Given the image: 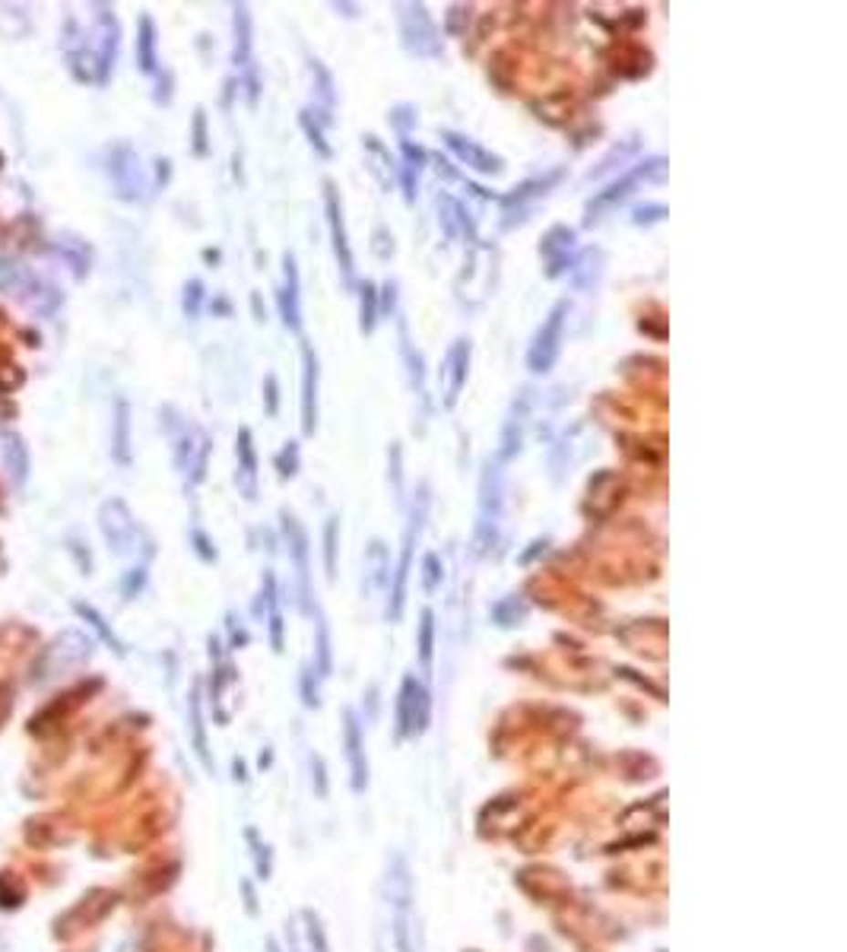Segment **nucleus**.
I'll return each instance as SVG.
<instances>
[{
  "label": "nucleus",
  "instance_id": "f257e3e1",
  "mask_svg": "<svg viewBox=\"0 0 847 952\" xmlns=\"http://www.w3.org/2000/svg\"><path fill=\"white\" fill-rule=\"evenodd\" d=\"M413 876L403 854H391L378 883L375 911V952H416L413 927Z\"/></svg>",
  "mask_w": 847,
  "mask_h": 952
},
{
  "label": "nucleus",
  "instance_id": "f03ea898",
  "mask_svg": "<svg viewBox=\"0 0 847 952\" xmlns=\"http://www.w3.org/2000/svg\"><path fill=\"white\" fill-rule=\"evenodd\" d=\"M666 175V159L664 156H651L644 159V162L632 165L629 172H622V175L616 178V182H610L603 191H597V194L587 201L584 206V223L593 225L600 223V219L606 216V213L612 210V206H619L622 201H629L632 194H635L638 188H644V184L651 182H660V178Z\"/></svg>",
  "mask_w": 847,
  "mask_h": 952
},
{
  "label": "nucleus",
  "instance_id": "7ed1b4c3",
  "mask_svg": "<svg viewBox=\"0 0 847 952\" xmlns=\"http://www.w3.org/2000/svg\"><path fill=\"white\" fill-rule=\"evenodd\" d=\"M502 464L496 457L486 461L483 479H479V508H476V528H473V552L486 556L498 540V524H502Z\"/></svg>",
  "mask_w": 847,
  "mask_h": 952
},
{
  "label": "nucleus",
  "instance_id": "20e7f679",
  "mask_svg": "<svg viewBox=\"0 0 847 952\" xmlns=\"http://www.w3.org/2000/svg\"><path fill=\"white\" fill-rule=\"evenodd\" d=\"M425 515H429V486H419L416 498H413V508H410V524H406L403 543H400L397 569H393V578H391V603H388V619H391V622H397V619L403 616L406 581H410V571H413V549H416L419 534H423Z\"/></svg>",
  "mask_w": 847,
  "mask_h": 952
},
{
  "label": "nucleus",
  "instance_id": "39448f33",
  "mask_svg": "<svg viewBox=\"0 0 847 952\" xmlns=\"http://www.w3.org/2000/svg\"><path fill=\"white\" fill-rule=\"evenodd\" d=\"M397 29H400V42H403V48L410 51L413 58L435 61V58L444 55L442 29L435 26L432 13L425 10V4H400Z\"/></svg>",
  "mask_w": 847,
  "mask_h": 952
},
{
  "label": "nucleus",
  "instance_id": "423d86ee",
  "mask_svg": "<svg viewBox=\"0 0 847 952\" xmlns=\"http://www.w3.org/2000/svg\"><path fill=\"white\" fill-rule=\"evenodd\" d=\"M175 419H165V429H169L172 438V451H175V467L182 470L191 483H200L206 476V457H210V438H206L204 429L191 425L188 419H182L175 410H172Z\"/></svg>",
  "mask_w": 847,
  "mask_h": 952
},
{
  "label": "nucleus",
  "instance_id": "0eeeda50",
  "mask_svg": "<svg viewBox=\"0 0 847 952\" xmlns=\"http://www.w3.org/2000/svg\"><path fill=\"white\" fill-rule=\"evenodd\" d=\"M565 324H569V302H556L552 311L543 318V324L537 328L533 334V343L527 350V369L533 375H546L552 365L559 362V352H562V340H565Z\"/></svg>",
  "mask_w": 847,
  "mask_h": 952
},
{
  "label": "nucleus",
  "instance_id": "6e6552de",
  "mask_svg": "<svg viewBox=\"0 0 847 952\" xmlns=\"http://www.w3.org/2000/svg\"><path fill=\"white\" fill-rule=\"evenodd\" d=\"M99 528H102L105 540H109V546L118 556H137L143 546H150L143 530H140V524L133 521V515L128 511V505L118 502V498L102 505V511H99Z\"/></svg>",
  "mask_w": 847,
  "mask_h": 952
},
{
  "label": "nucleus",
  "instance_id": "1a4fd4ad",
  "mask_svg": "<svg viewBox=\"0 0 847 952\" xmlns=\"http://www.w3.org/2000/svg\"><path fill=\"white\" fill-rule=\"evenodd\" d=\"M324 213H327V229H330L333 257H337V270L340 277H343V283L352 289V286H356V257H352L350 232H346L343 201H340V191L333 182H324Z\"/></svg>",
  "mask_w": 847,
  "mask_h": 952
},
{
  "label": "nucleus",
  "instance_id": "9d476101",
  "mask_svg": "<svg viewBox=\"0 0 847 952\" xmlns=\"http://www.w3.org/2000/svg\"><path fill=\"white\" fill-rule=\"evenodd\" d=\"M429 689L416 680V676H403L397 692V740L406 737H419L429 727Z\"/></svg>",
  "mask_w": 847,
  "mask_h": 952
},
{
  "label": "nucleus",
  "instance_id": "9b49d317",
  "mask_svg": "<svg viewBox=\"0 0 847 952\" xmlns=\"http://www.w3.org/2000/svg\"><path fill=\"white\" fill-rule=\"evenodd\" d=\"M470 352L473 346L466 337H460V340L451 343V350L444 352V362H442V371H438V382H442V403L444 407H457L460 401V391H464L466 384V375H470Z\"/></svg>",
  "mask_w": 847,
  "mask_h": 952
},
{
  "label": "nucleus",
  "instance_id": "f8f14e48",
  "mask_svg": "<svg viewBox=\"0 0 847 952\" xmlns=\"http://www.w3.org/2000/svg\"><path fill=\"white\" fill-rule=\"evenodd\" d=\"M530 407H533V391L524 388L521 394L515 397V403H511L508 419H505V429H502V438H498V451H496V461L498 464H508L511 457L521 455L524 429H527V423H530Z\"/></svg>",
  "mask_w": 847,
  "mask_h": 952
},
{
  "label": "nucleus",
  "instance_id": "ddd939ff",
  "mask_svg": "<svg viewBox=\"0 0 847 952\" xmlns=\"http://www.w3.org/2000/svg\"><path fill=\"white\" fill-rule=\"evenodd\" d=\"M442 140L460 162L466 165V169L479 172V175H502L505 172V159L496 156L492 150H486V146L476 143L473 137L457 134V131H442Z\"/></svg>",
  "mask_w": 847,
  "mask_h": 952
},
{
  "label": "nucleus",
  "instance_id": "4468645a",
  "mask_svg": "<svg viewBox=\"0 0 847 952\" xmlns=\"http://www.w3.org/2000/svg\"><path fill=\"white\" fill-rule=\"evenodd\" d=\"M302 279H298V264L296 255L286 251L283 255V283H279L277 302H279V318H283V328L298 334L302 330Z\"/></svg>",
  "mask_w": 847,
  "mask_h": 952
},
{
  "label": "nucleus",
  "instance_id": "2eb2a0df",
  "mask_svg": "<svg viewBox=\"0 0 847 952\" xmlns=\"http://www.w3.org/2000/svg\"><path fill=\"white\" fill-rule=\"evenodd\" d=\"M343 747H346V758H350L352 790L362 794V790L369 788V756H365L362 724H359L356 711H350V708L343 711Z\"/></svg>",
  "mask_w": 847,
  "mask_h": 952
},
{
  "label": "nucleus",
  "instance_id": "dca6fc26",
  "mask_svg": "<svg viewBox=\"0 0 847 952\" xmlns=\"http://www.w3.org/2000/svg\"><path fill=\"white\" fill-rule=\"evenodd\" d=\"M562 182V169H552L546 172V175H537V178H527L524 184H518V188H511L508 194L502 197V206H505V216L515 219V213H530L533 204L539 201V197L549 194L556 184ZM511 219H505V225L511 223Z\"/></svg>",
  "mask_w": 847,
  "mask_h": 952
},
{
  "label": "nucleus",
  "instance_id": "f3484780",
  "mask_svg": "<svg viewBox=\"0 0 847 952\" xmlns=\"http://www.w3.org/2000/svg\"><path fill=\"white\" fill-rule=\"evenodd\" d=\"M318 388H321V362L311 343L302 340V432L315 435L318 429Z\"/></svg>",
  "mask_w": 847,
  "mask_h": 952
},
{
  "label": "nucleus",
  "instance_id": "a211bd4d",
  "mask_svg": "<svg viewBox=\"0 0 847 952\" xmlns=\"http://www.w3.org/2000/svg\"><path fill=\"white\" fill-rule=\"evenodd\" d=\"M539 255L546 257V277L549 279L571 270V261H575V229H569V225H552L543 235Z\"/></svg>",
  "mask_w": 847,
  "mask_h": 952
},
{
  "label": "nucleus",
  "instance_id": "6ab92c4d",
  "mask_svg": "<svg viewBox=\"0 0 847 952\" xmlns=\"http://www.w3.org/2000/svg\"><path fill=\"white\" fill-rule=\"evenodd\" d=\"M286 940H289L292 952H330V947H327V934L321 927V917L308 908H302L289 924H286Z\"/></svg>",
  "mask_w": 847,
  "mask_h": 952
},
{
  "label": "nucleus",
  "instance_id": "aec40b11",
  "mask_svg": "<svg viewBox=\"0 0 847 952\" xmlns=\"http://www.w3.org/2000/svg\"><path fill=\"white\" fill-rule=\"evenodd\" d=\"M109 172H111V182H115V188H118V194H121V197L137 201V197L143 194V188H146L143 169H140V159H137V152H133L131 146H118V150L111 152Z\"/></svg>",
  "mask_w": 847,
  "mask_h": 952
},
{
  "label": "nucleus",
  "instance_id": "412c9836",
  "mask_svg": "<svg viewBox=\"0 0 847 952\" xmlns=\"http://www.w3.org/2000/svg\"><path fill=\"white\" fill-rule=\"evenodd\" d=\"M279 521H283V537H286V543H289V556H292V562H296L298 581H302V597L308 601L311 597V588H308V534H305V528L298 524V518L292 515V511H279Z\"/></svg>",
  "mask_w": 847,
  "mask_h": 952
},
{
  "label": "nucleus",
  "instance_id": "4be33fe9",
  "mask_svg": "<svg viewBox=\"0 0 847 952\" xmlns=\"http://www.w3.org/2000/svg\"><path fill=\"white\" fill-rule=\"evenodd\" d=\"M235 457H238V474L235 483L245 492V498L255 502L257 498V451H255V435L251 429H242L235 438Z\"/></svg>",
  "mask_w": 847,
  "mask_h": 952
},
{
  "label": "nucleus",
  "instance_id": "5701e85b",
  "mask_svg": "<svg viewBox=\"0 0 847 952\" xmlns=\"http://www.w3.org/2000/svg\"><path fill=\"white\" fill-rule=\"evenodd\" d=\"M425 150L419 143H413V140H400V188H403V197L406 204L416 201V191H419V175H423L425 169Z\"/></svg>",
  "mask_w": 847,
  "mask_h": 952
},
{
  "label": "nucleus",
  "instance_id": "b1692460",
  "mask_svg": "<svg viewBox=\"0 0 847 952\" xmlns=\"http://www.w3.org/2000/svg\"><path fill=\"white\" fill-rule=\"evenodd\" d=\"M308 73H311V92H315V105H308L311 115L318 118L321 124H330L333 121V105H337V89H333V77L330 70L324 68L321 61H315L311 58L308 61Z\"/></svg>",
  "mask_w": 847,
  "mask_h": 952
},
{
  "label": "nucleus",
  "instance_id": "393cba45",
  "mask_svg": "<svg viewBox=\"0 0 847 952\" xmlns=\"http://www.w3.org/2000/svg\"><path fill=\"white\" fill-rule=\"evenodd\" d=\"M470 213H466V206L455 201L451 194H438V223H442L444 235L455 242V238L466 235V238H476V225H473V219H466Z\"/></svg>",
  "mask_w": 847,
  "mask_h": 952
},
{
  "label": "nucleus",
  "instance_id": "a878e982",
  "mask_svg": "<svg viewBox=\"0 0 847 952\" xmlns=\"http://www.w3.org/2000/svg\"><path fill=\"white\" fill-rule=\"evenodd\" d=\"M391 581V556H388V546H384L382 540H371L369 546H365V591L369 594H375V591H382L384 584Z\"/></svg>",
  "mask_w": 847,
  "mask_h": 952
},
{
  "label": "nucleus",
  "instance_id": "bb28decb",
  "mask_svg": "<svg viewBox=\"0 0 847 952\" xmlns=\"http://www.w3.org/2000/svg\"><path fill=\"white\" fill-rule=\"evenodd\" d=\"M235 19H232V29H235V48H232V61H235L238 70H248L251 68V13L245 4L232 6Z\"/></svg>",
  "mask_w": 847,
  "mask_h": 952
},
{
  "label": "nucleus",
  "instance_id": "cd10ccee",
  "mask_svg": "<svg viewBox=\"0 0 847 952\" xmlns=\"http://www.w3.org/2000/svg\"><path fill=\"white\" fill-rule=\"evenodd\" d=\"M356 289H359V330H362V334H375L378 321H382V298H378V289L369 279L356 283Z\"/></svg>",
  "mask_w": 847,
  "mask_h": 952
},
{
  "label": "nucleus",
  "instance_id": "c85d7f7f",
  "mask_svg": "<svg viewBox=\"0 0 847 952\" xmlns=\"http://www.w3.org/2000/svg\"><path fill=\"white\" fill-rule=\"evenodd\" d=\"M0 457H4V467L13 483H23L26 470H29V457H26V445L19 442V435H13V432L0 435Z\"/></svg>",
  "mask_w": 847,
  "mask_h": 952
},
{
  "label": "nucleus",
  "instance_id": "c756f323",
  "mask_svg": "<svg viewBox=\"0 0 847 952\" xmlns=\"http://www.w3.org/2000/svg\"><path fill=\"white\" fill-rule=\"evenodd\" d=\"M600 270H603V251L587 248L584 255H578L575 261H571V283H575L578 289H591V286L597 283Z\"/></svg>",
  "mask_w": 847,
  "mask_h": 952
},
{
  "label": "nucleus",
  "instance_id": "7c9ffc66",
  "mask_svg": "<svg viewBox=\"0 0 847 952\" xmlns=\"http://www.w3.org/2000/svg\"><path fill=\"white\" fill-rule=\"evenodd\" d=\"M400 352H403V362H406V371H410V384L413 391H416L419 401H429V394H425V369H423V356H419L416 350H413L410 337H406V328H400Z\"/></svg>",
  "mask_w": 847,
  "mask_h": 952
},
{
  "label": "nucleus",
  "instance_id": "2f4dec72",
  "mask_svg": "<svg viewBox=\"0 0 847 952\" xmlns=\"http://www.w3.org/2000/svg\"><path fill=\"white\" fill-rule=\"evenodd\" d=\"M115 461L128 464L131 461V407L128 401H118L115 407Z\"/></svg>",
  "mask_w": 847,
  "mask_h": 952
},
{
  "label": "nucleus",
  "instance_id": "473e14b6",
  "mask_svg": "<svg viewBox=\"0 0 847 952\" xmlns=\"http://www.w3.org/2000/svg\"><path fill=\"white\" fill-rule=\"evenodd\" d=\"M137 61H140V70H143V73H152V70H156V26H152L150 16L140 19Z\"/></svg>",
  "mask_w": 847,
  "mask_h": 952
},
{
  "label": "nucleus",
  "instance_id": "72a5a7b5",
  "mask_svg": "<svg viewBox=\"0 0 847 952\" xmlns=\"http://www.w3.org/2000/svg\"><path fill=\"white\" fill-rule=\"evenodd\" d=\"M419 664H423V670L429 674L432 670V657H435V612L432 610H423V622H419Z\"/></svg>",
  "mask_w": 847,
  "mask_h": 952
},
{
  "label": "nucleus",
  "instance_id": "f704fd0d",
  "mask_svg": "<svg viewBox=\"0 0 847 952\" xmlns=\"http://www.w3.org/2000/svg\"><path fill=\"white\" fill-rule=\"evenodd\" d=\"M298 124H302V131H305V137H308L311 150H315L321 159H330L333 150H330V143L324 140V124L318 121L315 115H311V109H302V111H298Z\"/></svg>",
  "mask_w": 847,
  "mask_h": 952
},
{
  "label": "nucleus",
  "instance_id": "c9c22d12",
  "mask_svg": "<svg viewBox=\"0 0 847 952\" xmlns=\"http://www.w3.org/2000/svg\"><path fill=\"white\" fill-rule=\"evenodd\" d=\"M337 546H340V515H330L324 524V569L327 578H337Z\"/></svg>",
  "mask_w": 847,
  "mask_h": 952
},
{
  "label": "nucleus",
  "instance_id": "e433bc0d",
  "mask_svg": "<svg viewBox=\"0 0 847 952\" xmlns=\"http://www.w3.org/2000/svg\"><path fill=\"white\" fill-rule=\"evenodd\" d=\"M635 152H638V140H629V143H622V146H612L610 156L600 159V165H597V169H591V175H587V178H591V182H593V178H603L606 172L619 169V165H622L629 156H635Z\"/></svg>",
  "mask_w": 847,
  "mask_h": 952
},
{
  "label": "nucleus",
  "instance_id": "4c0bfd02",
  "mask_svg": "<svg viewBox=\"0 0 847 952\" xmlns=\"http://www.w3.org/2000/svg\"><path fill=\"white\" fill-rule=\"evenodd\" d=\"M524 616H527V603L518 594L505 597L502 603H496V607H492V619H496L498 625H518Z\"/></svg>",
  "mask_w": 847,
  "mask_h": 952
},
{
  "label": "nucleus",
  "instance_id": "58836bf2",
  "mask_svg": "<svg viewBox=\"0 0 847 952\" xmlns=\"http://www.w3.org/2000/svg\"><path fill=\"white\" fill-rule=\"evenodd\" d=\"M315 635H318V657H315V674L318 676H330V632H327V622L321 616L315 619Z\"/></svg>",
  "mask_w": 847,
  "mask_h": 952
},
{
  "label": "nucleus",
  "instance_id": "ea45409f",
  "mask_svg": "<svg viewBox=\"0 0 847 952\" xmlns=\"http://www.w3.org/2000/svg\"><path fill=\"white\" fill-rule=\"evenodd\" d=\"M388 121H391V128L400 134V140H410V131L416 128L419 118H416V109L403 102V105H397V109H391V118H388Z\"/></svg>",
  "mask_w": 847,
  "mask_h": 952
},
{
  "label": "nucleus",
  "instance_id": "a19ab883",
  "mask_svg": "<svg viewBox=\"0 0 847 952\" xmlns=\"http://www.w3.org/2000/svg\"><path fill=\"white\" fill-rule=\"evenodd\" d=\"M273 464H277L279 479H292V476H296L298 474V442H286L283 451H279Z\"/></svg>",
  "mask_w": 847,
  "mask_h": 952
},
{
  "label": "nucleus",
  "instance_id": "79ce46f5",
  "mask_svg": "<svg viewBox=\"0 0 847 952\" xmlns=\"http://www.w3.org/2000/svg\"><path fill=\"white\" fill-rule=\"evenodd\" d=\"M438 584H442V559L435 552H425L423 559V588L425 594H435Z\"/></svg>",
  "mask_w": 847,
  "mask_h": 952
},
{
  "label": "nucleus",
  "instance_id": "37998d69",
  "mask_svg": "<svg viewBox=\"0 0 847 952\" xmlns=\"http://www.w3.org/2000/svg\"><path fill=\"white\" fill-rule=\"evenodd\" d=\"M464 23H470V6L455 4L448 10V16H444V32H448V36H464V29H466Z\"/></svg>",
  "mask_w": 847,
  "mask_h": 952
},
{
  "label": "nucleus",
  "instance_id": "c03bdc74",
  "mask_svg": "<svg viewBox=\"0 0 847 952\" xmlns=\"http://www.w3.org/2000/svg\"><path fill=\"white\" fill-rule=\"evenodd\" d=\"M388 467H391V479H393V492H397V498H403L400 496V492H403V451H400V445H391Z\"/></svg>",
  "mask_w": 847,
  "mask_h": 952
},
{
  "label": "nucleus",
  "instance_id": "a18cd8bd",
  "mask_svg": "<svg viewBox=\"0 0 847 952\" xmlns=\"http://www.w3.org/2000/svg\"><path fill=\"white\" fill-rule=\"evenodd\" d=\"M200 302H204V283H200V279H191V283L184 286V315L197 318Z\"/></svg>",
  "mask_w": 847,
  "mask_h": 952
},
{
  "label": "nucleus",
  "instance_id": "49530a36",
  "mask_svg": "<svg viewBox=\"0 0 847 952\" xmlns=\"http://www.w3.org/2000/svg\"><path fill=\"white\" fill-rule=\"evenodd\" d=\"M264 410H267V416H277V413H279V382H277V375H267L264 378Z\"/></svg>",
  "mask_w": 847,
  "mask_h": 952
},
{
  "label": "nucleus",
  "instance_id": "de8ad7c7",
  "mask_svg": "<svg viewBox=\"0 0 847 952\" xmlns=\"http://www.w3.org/2000/svg\"><path fill=\"white\" fill-rule=\"evenodd\" d=\"M277 607V581H273V575L267 571L264 575V588H261V601H257V612H277L273 610Z\"/></svg>",
  "mask_w": 847,
  "mask_h": 952
},
{
  "label": "nucleus",
  "instance_id": "09e8293b",
  "mask_svg": "<svg viewBox=\"0 0 847 952\" xmlns=\"http://www.w3.org/2000/svg\"><path fill=\"white\" fill-rule=\"evenodd\" d=\"M302 702L308 705V708H318V702H321V698H318V680H315V670H311V667H305V670H302Z\"/></svg>",
  "mask_w": 847,
  "mask_h": 952
},
{
  "label": "nucleus",
  "instance_id": "8fccbe9b",
  "mask_svg": "<svg viewBox=\"0 0 847 952\" xmlns=\"http://www.w3.org/2000/svg\"><path fill=\"white\" fill-rule=\"evenodd\" d=\"M666 216V206L664 204H644L635 210V225H644V223H660V219Z\"/></svg>",
  "mask_w": 847,
  "mask_h": 952
},
{
  "label": "nucleus",
  "instance_id": "3c124183",
  "mask_svg": "<svg viewBox=\"0 0 847 952\" xmlns=\"http://www.w3.org/2000/svg\"><path fill=\"white\" fill-rule=\"evenodd\" d=\"M375 255L384 257V261H388V257L393 255V235L388 229H378L375 232Z\"/></svg>",
  "mask_w": 847,
  "mask_h": 952
},
{
  "label": "nucleus",
  "instance_id": "603ef678",
  "mask_svg": "<svg viewBox=\"0 0 847 952\" xmlns=\"http://www.w3.org/2000/svg\"><path fill=\"white\" fill-rule=\"evenodd\" d=\"M194 152H197V156H204V152H206V118H204V111H197V118H194Z\"/></svg>",
  "mask_w": 847,
  "mask_h": 952
},
{
  "label": "nucleus",
  "instance_id": "864d4df0",
  "mask_svg": "<svg viewBox=\"0 0 847 952\" xmlns=\"http://www.w3.org/2000/svg\"><path fill=\"white\" fill-rule=\"evenodd\" d=\"M270 642L273 651H283V619H279V612H270Z\"/></svg>",
  "mask_w": 847,
  "mask_h": 952
},
{
  "label": "nucleus",
  "instance_id": "5fc2aeb1",
  "mask_svg": "<svg viewBox=\"0 0 847 952\" xmlns=\"http://www.w3.org/2000/svg\"><path fill=\"white\" fill-rule=\"evenodd\" d=\"M194 540H197V552H200V556H204V559H206V562H210V559H216V549H210V540H206V537H204V534H200V530H197V534H194Z\"/></svg>",
  "mask_w": 847,
  "mask_h": 952
},
{
  "label": "nucleus",
  "instance_id": "6e6d98bb",
  "mask_svg": "<svg viewBox=\"0 0 847 952\" xmlns=\"http://www.w3.org/2000/svg\"><path fill=\"white\" fill-rule=\"evenodd\" d=\"M530 546H533V549H527V552H524V556H521V562H530V559L537 556V552H543V549H546V540H533Z\"/></svg>",
  "mask_w": 847,
  "mask_h": 952
},
{
  "label": "nucleus",
  "instance_id": "4d7b16f0",
  "mask_svg": "<svg viewBox=\"0 0 847 952\" xmlns=\"http://www.w3.org/2000/svg\"><path fill=\"white\" fill-rule=\"evenodd\" d=\"M333 6V10H343V16H359V6L356 4H330Z\"/></svg>",
  "mask_w": 847,
  "mask_h": 952
},
{
  "label": "nucleus",
  "instance_id": "13d9d810",
  "mask_svg": "<svg viewBox=\"0 0 847 952\" xmlns=\"http://www.w3.org/2000/svg\"><path fill=\"white\" fill-rule=\"evenodd\" d=\"M267 952H279V947H277V943H273V940H270V943H267Z\"/></svg>",
  "mask_w": 847,
  "mask_h": 952
}]
</instances>
